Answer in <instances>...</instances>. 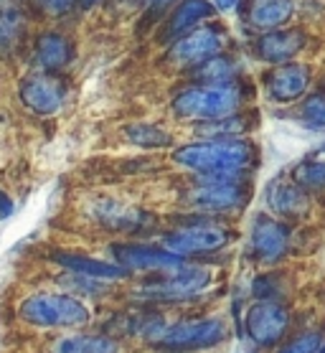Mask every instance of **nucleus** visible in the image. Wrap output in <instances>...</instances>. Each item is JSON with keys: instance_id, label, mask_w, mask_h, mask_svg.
Returning <instances> with one entry per match:
<instances>
[{"instance_id": "f257e3e1", "label": "nucleus", "mask_w": 325, "mask_h": 353, "mask_svg": "<svg viewBox=\"0 0 325 353\" xmlns=\"http://www.w3.org/2000/svg\"><path fill=\"white\" fill-rule=\"evenodd\" d=\"M173 163L199 176L249 178L259 165V150L246 137H206L199 143L178 145Z\"/></svg>"}, {"instance_id": "f03ea898", "label": "nucleus", "mask_w": 325, "mask_h": 353, "mask_svg": "<svg viewBox=\"0 0 325 353\" xmlns=\"http://www.w3.org/2000/svg\"><path fill=\"white\" fill-rule=\"evenodd\" d=\"M244 92L237 81L229 84H199V87L183 89L173 99V112L181 120L193 122H214L242 112Z\"/></svg>"}, {"instance_id": "7ed1b4c3", "label": "nucleus", "mask_w": 325, "mask_h": 353, "mask_svg": "<svg viewBox=\"0 0 325 353\" xmlns=\"http://www.w3.org/2000/svg\"><path fill=\"white\" fill-rule=\"evenodd\" d=\"M18 318L33 328H81L92 315L79 297L63 292H33L21 300Z\"/></svg>"}, {"instance_id": "20e7f679", "label": "nucleus", "mask_w": 325, "mask_h": 353, "mask_svg": "<svg viewBox=\"0 0 325 353\" xmlns=\"http://www.w3.org/2000/svg\"><path fill=\"white\" fill-rule=\"evenodd\" d=\"M252 188L246 178L229 176H199V181L186 191V203L206 216L239 214L249 203Z\"/></svg>"}, {"instance_id": "39448f33", "label": "nucleus", "mask_w": 325, "mask_h": 353, "mask_svg": "<svg viewBox=\"0 0 325 353\" xmlns=\"http://www.w3.org/2000/svg\"><path fill=\"white\" fill-rule=\"evenodd\" d=\"M214 282L211 267L181 265L168 272H155L152 280H143L135 295L148 303H183L206 292Z\"/></svg>"}, {"instance_id": "423d86ee", "label": "nucleus", "mask_w": 325, "mask_h": 353, "mask_svg": "<svg viewBox=\"0 0 325 353\" xmlns=\"http://www.w3.org/2000/svg\"><path fill=\"white\" fill-rule=\"evenodd\" d=\"M229 338V328L221 318H186L173 325H166L155 341L152 348L163 353H196V351H211L216 345H221Z\"/></svg>"}, {"instance_id": "0eeeda50", "label": "nucleus", "mask_w": 325, "mask_h": 353, "mask_svg": "<svg viewBox=\"0 0 325 353\" xmlns=\"http://www.w3.org/2000/svg\"><path fill=\"white\" fill-rule=\"evenodd\" d=\"M234 239V232L229 226L216 224V221H193V224L178 226L173 232L163 234L160 247H166L168 252H173L178 257H206V254H216L226 249Z\"/></svg>"}, {"instance_id": "6e6552de", "label": "nucleus", "mask_w": 325, "mask_h": 353, "mask_svg": "<svg viewBox=\"0 0 325 353\" xmlns=\"http://www.w3.org/2000/svg\"><path fill=\"white\" fill-rule=\"evenodd\" d=\"M293 325V313L279 300H254L246 307L244 315V333L252 341L254 348H275L287 338Z\"/></svg>"}, {"instance_id": "1a4fd4ad", "label": "nucleus", "mask_w": 325, "mask_h": 353, "mask_svg": "<svg viewBox=\"0 0 325 353\" xmlns=\"http://www.w3.org/2000/svg\"><path fill=\"white\" fill-rule=\"evenodd\" d=\"M293 226L272 214H257L249 226V254L259 265H277L293 249Z\"/></svg>"}, {"instance_id": "9d476101", "label": "nucleus", "mask_w": 325, "mask_h": 353, "mask_svg": "<svg viewBox=\"0 0 325 353\" xmlns=\"http://www.w3.org/2000/svg\"><path fill=\"white\" fill-rule=\"evenodd\" d=\"M310 87H313V69L300 59L272 66L264 74V89L275 105H297L310 92Z\"/></svg>"}, {"instance_id": "9b49d317", "label": "nucleus", "mask_w": 325, "mask_h": 353, "mask_svg": "<svg viewBox=\"0 0 325 353\" xmlns=\"http://www.w3.org/2000/svg\"><path fill=\"white\" fill-rule=\"evenodd\" d=\"M310 36L300 26H285V28H275V31L262 33L259 39L254 41V54L259 61L270 66L287 64L295 61L302 51L308 48Z\"/></svg>"}, {"instance_id": "f8f14e48", "label": "nucleus", "mask_w": 325, "mask_h": 353, "mask_svg": "<svg viewBox=\"0 0 325 353\" xmlns=\"http://www.w3.org/2000/svg\"><path fill=\"white\" fill-rule=\"evenodd\" d=\"M264 203L272 211V216L295 221V219H302L308 214L313 201L300 183H295L290 173H282L264 185Z\"/></svg>"}, {"instance_id": "ddd939ff", "label": "nucleus", "mask_w": 325, "mask_h": 353, "mask_svg": "<svg viewBox=\"0 0 325 353\" xmlns=\"http://www.w3.org/2000/svg\"><path fill=\"white\" fill-rule=\"evenodd\" d=\"M112 257L127 272H168L186 265V259L168 252L166 247H150V244H117L112 247Z\"/></svg>"}, {"instance_id": "4468645a", "label": "nucleus", "mask_w": 325, "mask_h": 353, "mask_svg": "<svg viewBox=\"0 0 325 353\" xmlns=\"http://www.w3.org/2000/svg\"><path fill=\"white\" fill-rule=\"evenodd\" d=\"M224 48V33L214 26L193 28L175 41L170 48V61L181 66H199L211 57H219Z\"/></svg>"}, {"instance_id": "2eb2a0df", "label": "nucleus", "mask_w": 325, "mask_h": 353, "mask_svg": "<svg viewBox=\"0 0 325 353\" xmlns=\"http://www.w3.org/2000/svg\"><path fill=\"white\" fill-rule=\"evenodd\" d=\"M66 87L51 74H33L21 81V102L36 114H54L63 107Z\"/></svg>"}, {"instance_id": "dca6fc26", "label": "nucleus", "mask_w": 325, "mask_h": 353, "mask_svg": "<svg viewBox=\"0 0 325 353\" xmlns=\"http://www.w3.org/2000/svg\"><path fill=\"white\" fill-rule=\"evenodd\" d=\"M89 214L97 224H102L110 232H135L150 221V214L137 206L122 203L115 199H99L89 206Z\"/></svg>"}, {"instance_id": "f3484780", "label": "nucleus", "mask_w": 325, "mask_h": 353, "mask_svg": "<svg viewBox=\"0 0 325 353\" xmlns=\"http://www.w3.org/2000/svg\"><path fill=\"white\" fill-rule=\"evenodd\" d=\"M295 16V0H252L246 8V23L254 31L267 33L285 28Z\"/></svg>"}, {"instance_id": "a211bd4d", "label": "nucleus", "mask_w": 325, "mask_h": 353, "mask_svg": "<svg viewBox=\"0 0 325 353\" xmlns=\"http://www.w3.org/2000/svg\"><path fill=\"white\" fill-rule=\"evenodd\" d=\"M54 265L63 267L66 272L84 274V277H95V280H125L127 270L119 267L117 262H102L95 257H81V254H54Z\"/></svg>"}, {"instance_id": "6ab92c4d", "label": "nucleus", "mask_w": 325, "mask_h": 353, "mask_svg": "<svg viewBox=\"0 0 325 353\" xmlns=\"http://www.w3.org/2000/svg\"><path fill=\"white\" fill-rule=\"evenodd\" d=\"M36 59L46 72H59L72 59V43L61 33H43L36 41Z\"/></svg>"}, {"instance_id": "aec40b11", "label": "nucleus", "mask_w": 325, "mask_h": 353, "mask_svg": "<svg viewBox=\"0 0 325 353\" xmlns=\"http://www.w3.org/2000/svg\"><path fill=\"white\" fill-rule=\"evenodd\" d=\"M214 10V3L208 0H183L168 21V36H183L186 31H193V26L211 18Z\"/></svg>"}, {"instance_id": "412c9836", "label": "nucleus", "mask_w": 325, "mask_h": 353, "mask_svg": "<svg viewBox=\"0 0 325 353\" xmlns=\"http://www.w3.org/2000/svg\"><path fill=\"white\" fill-rule=\"evenodd\" d=\"M48 353H119V343L110 336H63L51 343Z\"/></svg>"}, {"instance_id": "4be33fe9", "label": "nucleus", "mask_w": 325, "mask_h": 353, "mask_svg": "<svg viewBox=\"0 0 325 353\" xmlns=\"http://www.w3.org/2000/svg\"><path fill=\"white\" fill-rule=\"evenodd\" d=\"M290 176L308 193L325 191V150H317V153L302 158L297 165H293Z\"/></svg>"}, {"instance_id": "5701e85b", "label": "nucleus", "mask_w": 325, "mask_h": 353, "mask_svg": "<svg viewBox=\"0 0 325 353\" xmlns=\"http://www.w3.org/2000/svg\"><path fill=\"white\" fill-rule=\"evenodd\" d=\"M199 84H229V81H237L239 77V66L234 59L229 57H211L206 61H201L193 72Z\"/></svg>"}, {"instance_id": "b1692460", "label": "nucleus", "mask_w": 325, "mask_h": 353, "mask_svg": "<svg viewBox=\"0 0 325 353\" xmlns=\"http://www.w3.org/2000/svg\"><path fill=\"white\" fill-rule=\"evenodd\" d=\"M125 137L132 145H137V148H145V150H155V148L173 145L170 132L160 130L158 125H150V122H132V125H127Z\"/></svg>"}, {"instance_id": "393cba45", "label": "nucleus", "mask_w": 325, "mask_h": 353, "mask_svg": "<svg viewBox=\"0 0 325 353\" xmlns=\"http://www.w3.org/2000/svg\"><path fill=\"white\" fill-rule=\"evenodd\" d=\"M297 120L305 128L315 130V132H325V92L323 89H310L308 94L297 102Z\"/></svg>"}, {"instance_id": "a878e982", "label": "nucleus", "mask_w": 325, "mask_h": 353, "mask_svg": "<svg viewBox=\"0 0 325 353\" xmlns=\"http://www.w3.org/2000/svg\"><path fill=\"white\" fill-rule=\"evenodd\" d=\"M246 117L242 112L231 114V117H224V120L214 122H204L201 132L206 137H242L246 132Z\"/></svg>"}, {"instance_id": "bb28decb", "label": "nucleus", "mask_w": 325, "mask_h": 353, "mask_svg": "<svg viewBox=\"0 0 325 353\" xmlns=\"http://www.w3.org/2000/svg\"><path fill=\"white\" fill-rule=\"evenodd\" d=\"M23 28V13L16 0H0V39H16Z\"/></svg>"}, {"instance_id": "cd10ccee", "label": "nucleus", "mask_w": 325, "mask_h": 353, "mask_svg": "<svg viewBox=\"0 0 325 353\" xmlns=\"http://www.w3.org/2000/svg\"><path fill=\"white\" fill-rule=\"evenodd\" d=\"M323 343L320 330H300L297 336L287 338L285 343H279V348L275 353H317Z\"/></svg>"}, {"instance_id": "c85d7f7f", "label": "nucleus", "mask_w": 325, "mask_h": 353, "mask_svg": "<svg viewBox=\"0 0 325 353\" xmlns=\"http://www.w3.org/2000/svg\"><path fill=\"white\" fill-rule=\"evenodd\" d=\"M279 274H259L252 282V295L254 300H279L282 303V290H279Z\"/></svg>"}, {"instance_id": "c756f323", "label": "nucleus", "mask_w": 325, "mask_h": 353, "mask_svg": "<svg viewBox=\"0 0 325 353\" xmlns=\"http://www.w3.org/2000/svg\"><path fill=\"white\" fill-rule=\"evenodd\" d=\"M74 3H77V0H41V6H43L48 13H66Z\"/></svg>"}, {"instance_id": "7c9ffc66", "label": "nucleus", "mask_w": 325, "mask_h": 353, "mask_svg": "<svg viewBox=\"0 0 325 353\" xmlns=\"http://www.w3.org/2000/svg\"><path fill=\"white\" fill-rule=\"evenodd\" d=\"M239 3L242 0H214V8L221 10V13H231V10L239 8Z\"/></svg>"}, {"instance_id": "2f4dec72", "label": "nucleus", "mask_w": 325, "mask_h": 353, "mask_svg": "<svg viewBox=\"0 0 325 353\" xmlns=\"http://www.w3.org/2000/svg\"><path fill=\"white\" fill-rule=\"evenodd\" d=\"M10 214H13V201H10L6 193L0 191V219L10 216Z\"/></svg>"}, {"instance_id": "473e14b6", "label": "nucleus", "mask_w": 325, "mask_h": 353, "mask_svg": "<svg viewBox=\"0 0 325 353\" xmlns=\"http://www.w3.org/2000/svg\"><path fill=\"white\" fill-rule=\"evenodd\" d=\"M168 3H173V0H150V8L152 10H163Z\"/></svg>"}, {"instance_id": "72a5a7b5", "label": "nucleus", "mask_w": 325, "mask_h": 353, "mask_svg": "<svg viewBox=\"0 0 325 353\" xmlns=\"http://www.w3.org/2000/svg\"><path fill=\"white\" fill-rule=\"evenodd\" d=\"M99 0H79V6L81 8H92V6H97Z\"/></svg>"}, {"instance_id": "f704fd0d", "label": "nucleus", "mask_w": 325, "mask_h": 353, "mask_svg": "<svg viewBox=\"0 0 325 353\" xmlns=\"http://www.w3.org/2000/svg\"><path fill=\"white\" fill-rule=\"evenodd\" d=\"M320 89H323V92H325V77H323V81H320Z\"/></svg>"}]
</instances>
